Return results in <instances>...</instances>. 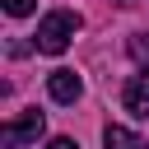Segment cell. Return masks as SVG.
<instances>
[{"mask_svg":"<svg viewBox=\"0 0 149 149\" xmlns=\"http://www.w3.org/2000/svg\"><path fill=\"white\" fill-rule=\"evenodd\" d=\"M79 33V14H70V9H51L42 23H37V37H33V47L37 51H47V56H61L65 47H70V37Z\"/></svg>","mask_w":149,"mask_h":149,"instance_id":"cell-1","label":"cell"},{"mask_svg":"<svg viewBox=\"0 0 149 149\" xmlns=\"http://www.w3.org/2000/svg\"><path fill=\"white\" fill-rule=\"evenodd\" d=\"M47 93H51L56 102H79L84 79H79L74 70H51V74H47Z\"/></svg>","mask_w":149,"mask_h":149,"instance_id":"cell-4","label":"cell"},{"mask_svg":"<svg viewBox=\"0 0 149 149\" xmlns=\"http://www.w3.org/2000/svg\"><path fill=\"white\" fill-rule=\"evenodd\" d=\"M47 149H79V144H74V140H70V135H56V140H51V144H47Z\"/></svg>","mask_w":149,"mask_h":149,"instance_id":"cell-8","label":"cell"},{"mask_svg":"<svg viewBox=\"0 0 149 149\" xmlns=\"http://www.w3.org/2000/svg\"><path fill=\"white\" fill-rule=\"evenodd\" d=\"M5 9H9L14 19H23V14H33V0H5Z\"/></svg>","mask_w":149,"mask_h":149,"instance_id":"cell-7","label":"cell"},{"mask_svg":"<svg viewBox=\"0 0 149 149\" xmlns=\"http://www.w3.org/2000/svg\"><path fill=\"white\" fill-rule=\"evenodd\" d=\"M47 130V116L33 107V112H23V116H14V121H5L0 126V144L5 149H19V144H37V135Z\"/></svg>","mask_w":149,"mask_h":149,"instance_id":"cell-2","label":"cell"},{"mask_svg":"<svg viewBox=\"0 0 149 149\" xmlns=\"http://www.w3.org/2000/svg\"><path fill=\"white\" fill-rule=\"evenodd\" d=\"M121 102H126V112H130V116L149 121V70H140V74H130V79H126Z\"/></svg>","mask_w":149,"mask_h":149,"instance_id":"cell-3","label":"cell"},{"mask_svg":"<svg viewBox=\"0 0 149 149\" xmlns=\"http://www.w3.org/2000/svg\"><path fill=\"white\" fill-rule=\"evenodd\" d=\"M102 149H149L135 130H126V126H107L102 130Z\"/></svg>","mask_w":149,"mask_h":149,"instance_id":"cell-5","label":"cell"},{"mask_svg":"<svg viewBox=\"0 0 149 149\" xmlns=\"http://www.w3.org/2000/svg\"><path fill=\"white\" fill-rule=\"evenodd\" d=\"M126 51H130V61H140V65L149 70V33H135V37L126 42Z\"/></svg>","mask_w":149,"mask_h":149,"instance_id":"cell-6","label":"cell"}]
</instances>
